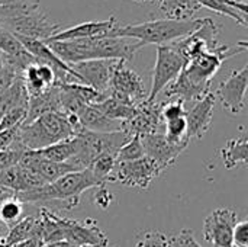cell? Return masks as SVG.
<instances>
[{
	"label": "cell",
	"instance_id": "obj_41",
	"mask_svg": "<svg viewBox=\"0 0 248 247\" xmlns=\"http://www.w3.org/2000/svg\"><path fill=\"white\" fill-rule=\"evenodd\" d=\"M42 247H81V246H74V245H71V243H67V242H55V243L44 245Z\"/></svg>",
	"mask_w": 248,
	"mask_h": 247
},
{
	"label": "cell",
	"instance_id": "obj_21",
	"mask_svg": "<svg viewBox=\"0 0 248 247\" xmlns=\"http://www.w3.org/2000/svg\"><path fill=\"white\" fill-rule=\"evenodd\" d=\"M81 147V141L78 135H74L68 140L55 143L49 147H45L42 150H36V153L49 162L54 163H68L78 151Z\"/></svg>",
	"mask_w": 248,
	"mask_h": 247
},
{
	"label": "cell",
	"instance_id": "obj_8",
	"mask_svg": "<svg viewBox=\"0 0 248 247\" xmlns=\"http://www.w3.org/2000/svg\"><path fill=\"white\" fill-rule=\"evenodd\" d=\"M155 54V66L147 102H155V98L177 79L185 66L183 57L170 45H158Z\"/></svg>",
	"mask_w": 248,
	"mask_h": 247
},
{
	"label": "cell",
	"instance_id": "obj_31",
	"mask_svg": "<svg viewBox=\"0 0 248 247\" xmlns=\"http://www.w3.org/2000/svg\"><path fill=\"white\" fill-rule=\"evenodd\" d=\"M26 111H28V108H16L10 112L4 114L0 118V131L22 127L26 119Z\"/></svg>",
	"mask_w": 248,
	"mask_h": 247
},
{
	"label": "cell",
	"instance_id": "obj_18",
	"mask_svg": "<svg viewBox=\"0 0 248 247\" xmlns=\"http://www.w3.org/2000/svg\"><path fill=\"white\" fill-rule=\"evenodd\" d=\"M77 118L81 124V127L87 131L92 132H100V134H106V132H116V131H122V122L118 121H112L108 116H105L94 105H87L84 106L78 114Z\"/></svg>",
	"mask_w": 248,
	"mask_h": 247
},
{
	"label": "cell",
	"instance_id": "obj_22",
	"mask_svg": "<svg viewBox=\"0 0 248 247\" xmlns=\"http://www.w3.org/2000/svg\"><path fill=\"white\" fill-rule=\"evenodd\" d=\"M38 229H39V217L28 215L20 218L15 226L9 227V233L4 240V247H12L38 236Z\"/></svg>",
	"mask_w": 248,
	"mask_h": 247
},
{
	"label": "cell",
	"instance_id": "obj_26",
	"mask_svg": "<svg viewBox=\"0 0 248 247\" xmlns=\"http://www.w3.org/2000/svg\"><path fill=\"white\" fill-rule=\"evenodd\" d=\"M115 166H116V157L115 156L100 154L89 165L87 169L92 172V175L102 185H106L108 182H112V173L115 170Z\"/></svg>",
	"mask_w": 248,
	"mask_h": 247
},
{
	"label": "cell",
	"instance_id": "obj_32",
	"mask_svg": "<svg viewBox=\"0 0 248 247\" xmlns=\"http://www.w3.org/2000/svg\"><path fill=\"white\" fill-rule=\"evenodd\" d=\"M167 247H202L195 239L193 230L183 229L173 237L167 239Z\"/></svg>",
	"mask_w": 248,
	"mask_h": 247
},
{
	"label": "cell",
	"instance_id": "obj_14",
	"mask_svg": "<svg viewBox=\"0 0 248 247\" xmlns=\"http://www.w3.org/2000/svg\"><path fill=\"white\" fill-rule=\"evenodd\" d=\"M118 26L116 19L112 16L105 20H89L71 28L62 29L51 35L44 42H64V41H77V39H90V38H105L110 36L112 31Z\"/></svg>",
	"mask_w": 248,
	"mask_h": 247
},
{
	"label": "cell",
	"instance_id": "obj_44",
	"mask_svg": "<svg viewBox=\"0 0 248 247\" xmlns=\"http://www.w3.org/2000/svg\"><path fill=\"white\" fill-rule=\"evenodd\" d=\"M3 192H10V191H7V189H4V188L0 186V194H3ZM12 194H13V192H12Z\"/></svg>",
	"mask_w": 248,
	"mask_h": 247
},
{
	"label": "cell",
	"instance_id": "obj_42",
	"mask_svg": "<svg viewBox=\"0 0 248 247\" xmlns=\"http://www.w3.org/2000/svg\"><path fill=\"white\" fill-rule=\"evenodd\" d=\"M15 194H12V192H3V194H0V202L3 201V199H6V198H9V197H13Z\"/></svg>",
	"mask_w": 248,
	"mask_h": 247
},
{
	"label": "cell",
	"instance_id": "obj_35",
	"mask_svg": "<svg viewBox=\"0 0 248 247\" xmlns=\"http://www.w3.org/2000/svg\"><path fill=\"white\" fill-rule=\"evenodd\" d=\"M135 247H167V237L161 231H145Z\"/></svg>",
	"mask_w": 248,
	"mask_h": 247
},
{
	"label": "cell",
	"instance_id": "obj_37",
	"mask_svg": "<svg viewBox=\"0 0 248 247\" xmlns=\"http://www.w3.org/2000/svg\"><path fill=\"white\" fill-rule=\"evenodd\" d=\"M97 191H96V194H94V204L99 207V208H102V210H106L109 205H110V202H112V199H113V195L106 189V186H99V188H96Z\"/></svg>",
	"mask_w": 248,
	"mask_h": 247
},
{
	"label": "cell",
	"instance_id": "obj_16",
	"mask_svg": "<svg viewBox=\"0 0 248 247\" xmlns=\"http://www.w3.org/2000/svg\"><path fill=\"white\" fill-rule=\"evenodd\" d=\"M217 96L209 92L202 99L195 102V105L186 111V124H187V138L201 140L211 128L214 119V106Z\"/></svg>",
	"mask_w": 248,
	"mask_h": 247
},
{
	"label": "cell",
	"instance_id": "obj_38",
	"mask_svg": "<svg viewBox=\"0 0 248 247\" xmlns=\"http://www.w3.org/2000/svg\"><path fill=\"white\" fill-rule=\"evenodd\" d=\"M19 128H20V127H19ZM19 128L0 131V151L10 150V148L15 146V141H16V137H17V130H19Z\"/></svg>",
	"mask_w": 248,
	"mask_h": 247
},
{
	"label": "cell",
	"instance_id": "obj_24",
	"mask_svg": "<svg viewBox=\"0 0 248 247\" xmlns=\"http://www.w3.org/2000/svg\"><path fill=\"white\" fill-rule=\"evenodd\" d=\"M157 7L167 16V19L186 20L201 9L196 0H158Z\"/></svg>",
	"mask_w": 248,
	"mask_h": 247
},
{
	"label": "cell",
	"instance_id": "obj_6",
	"mask_svg": "<svg viewBox=\"0 0 248 247\" xmlns=\"http://www.w3.org/2000/svg\"><path fill=\"white\" fill-rule=\"evenodd\" d=\"M57 226V242H67L81 247H108L109 239L96 220H71L52 213Z\"/></svg>",
	"mask_w": 248,
	"mask_h": 247
},
{
	"label": "cell",
	"instance_id": "obj_39",
	"mask_svg": "<svg viewBox=\"0 0 248 247\" xmlns=\"http://www.w3.org/2000/svg\"><path fill=\"white\" fill-rule=\"evenodd\" d=\"M42 242H41V239L38 237V236H35V237H31V239H28V240H25V242H22V243H19V245H16V246H12V247H42Z\"/></svg>",
	"mask_w": 248,
	"mask_h": 247
},
{
	"label": "cell",
	"instance_id": "obj_33",
	"mask_svg": "<svg viewBox=\"0 0 248 247\" xmlns=\"http://www.w3.org/2000/svg\"><path fill=\"white\" fill-rule=\"evenodd\" d=\"M185 115H186L185 102H182L180 99L171 100L169 103H163V109H161L163 122L171 121V119H177V118H182Z\"/></svg>",
	"mask_w": 248,
	"mask_h": 247
},
{
	"label": "cell",
	"instance_id": "obj_7",
	"mask_svg": "<svg viewBox=\"0 0 248 247\" xmlns=\"http://www.w3.org/2000/svg\"><path fill=\"white\" fill-rule=\"evenodd\" d=\"M126 61L119 60L109 84V96L129 106H138L144 103L148 93L144 87V82L138 73L125 66Z\"/></svg>",
	"mask_w": 248,
	"mask_h": 247
},
{
	"label": "cell",
	"instance_id": "obj_34",
	"mask_svg": "<svg viewBox=\"0 0 248 247\" xmlns=\"http://www.w3.org/2000/svg\"><path fill=\"white\" fill-rule=\"evenodd\" d=\"M26 150H23L22 147L19 146H13L10 150H6V151H0V173L4 172L6 169L15 166L19 163L22 154L25 153Z\"/></svg>",
	"mask_w": 248,
	"mask_h": 247
},
{
	"label": "cell",
	"instance_id": "obj_17",
	"mask_svg": "<svg viewBox=\"0 0 248 247\" xmlns=\"http://www.w3.org/2000/svg\"><path fill=\"white\" fill-rule=\"evenodd\" d=\"M22 82L25 84L28 98L38 96L55 84V74L54 71L44 64L31 63L22 71Z\"/></svg>",
	"mask_w": 248,
	"mask_h": 247
},
{
	"label": "cell",
	"instance_id": "obj_30",
	"mask_svg": "<svg viewBox=\"0 0 248 247\" xmlns=\"http://www.w3.org/2000/svg\"><path fill=\"white\" fill-rule=\"evenodd\" d=\"M144 154V147L141 143L140 135H132V138L118 151L116 154V163H124V162H134L138 159H142Z\"/></svg>",
	"mask_w": 248,
	"mask_h": 247
},
{
	"label": "cell",
	"instance_id": "obj_10",
	"mask_svg": "<svg viewBox=\"0 0 248 247\" xmlns=\"http://www.w3.org/2000/svg\"><path fill=\"white\" fill-rule=\"evenodd\" d=\"M238 223V214L231 208L212 211L203 223V237L214 247H232V231Z\"/></svg>",
	"mask_w": 248,
	"mask_h": 247
},
{
	"label": "cell",
	"instance_id": "obj_45",
	"mask_svg": "<svg viewBox=\"0 0 248 247\" xmlns=\"http://www.w3.org/2000/svg\"><path fill=\"white\" fill-rule=\"evenodd\" d=\"M0 247H4V245H3V243H0Z\"/></svg>",
	"mask_w": 248,
	"mask_h": 247
},
{
	"label": "cell",
	"instance_id": "obj_11",
	"mask_svg": "<svg viewBox=\"0 0 248 247\" xmlns=\"http://www.w3.org/2000/svg\"><path fill=\"white\" fill-rule=\"evenodd\" d=\"M118 61L119 60H90L71 64L70 67L77 73L84 86H89L102 95H109L110 79Z\"/></svg>",
	"mask_w": 248,
	"mask_h": 247
},
{
	"label": "cell",
	"instance_id": "obj_3",
	"mask_svg": "<svg viewBox=\"0 0 248 247\" xmlns=\"http://www.w3.org/2000/svg\"><path fill=\"white\" fill-rule=\"evenodd\" d=\"M106 186L102 185L89 169L71 172L57 179L55 182L46 183L38 189L15 194V198L22 204H41L49 201H61L64 202L65 210H73L80 204V197L83 192L92 189Z\"/></svg>",
	"mask_w": 248,
	"mask_h": 247
},
{
	"label": "cell",
	"instance_id": "obj_2",
	"mask_svg": "<svg viewBox=\"0 0 248 247\" xmlns=\"http://www.w3.org/2000/svg\"><path fill=\"white\" fill-rule=\"evenodd\" d=\"M0 25L13 35L39 41L48 39L60 29L36 0H0Z\"/></svg>",
	"mask_w": 248,
	"mask_h": 247
},
{
	"label": "cell",
	"instance_id": "obj_36",
	"mask_svg": "<svg viewBox=\"0 0 248 247\" xmlns=\"http://www.w3.org/2000/svg\"><path fill=\"white\" fill-rule=\"evenodd\" d=\"M232 247H248V221H240L232 231Z\"/></svg>",
	"mask_w": 248,
	"mask_h": 247
},
{
	"label": "cell",
	"instance_id": "obj_27",
	"mask_svg": "<svg viewBox=\"0 0 248 247\" xmlns=\"http://www.w3.org/2000/svg\"><path fill=\"white\" fill-rule=\"evenodd\" d=\"M164 137L177 146H189V138H187V124H186V118H177V119H171V121H166L164 122Z\"/></svg>",
	"mask_w": 248,
	"mask_h": 247
},
{
	"label": "cell",
	"instance_id": "obj_15",
	"mask_svg": "<svg viewBox=\"0 0 248 247\" xmlns=\"http://www.w3.org/2000/svg\"><path fill=\"white\" fill-rule=\"evenodd\" d=\"M140 138L144 147V154L151 160H154L163 170L173 166L177 157L186 150L185 146H177L170 143L163 132L145 134V135H140Z\"/></svg>",
	"mask_w": 248,
	"mask_h": 247
},
{
	"label": "cell",
	"instance_id": "obj_40",
	"mask_svg": "<svg viewBox=\"0 0 248 247\" xmlns=\"http://www.w3.org/2000/svg\"><path fill=\"white\" fill-rule=\"evenodd\" d=\"M7 233H9V227H7V226L0 220V243H4Z\"/></svg>",
	"mask_w": 248,
	"mask_h": 247
},
{
	"label": "cell",
	"instance_id": "obj_4",
	"mask_svg": "<svg viewBox=\"0 0 248 247\" xmlns=\"http://www.w3.org/2000/svg\"><path fill=\"white\" fill-rule=\"evenodd\" d=\"M205 22L203 19H186V20H176V19H154L141 23L126 25V26H116L110 36L118 38H128L138 41L142 47L148 44L154 45H169L179 39H183L198 31Z\"/></svg>",
	"mask_w": 248,
	"mask_h": 247
},
{
	"label": "cell",
	"instance_id": "obj_43",
	"mask_svg": "<svg viewBox=\"0 0 248 247\" xmlns=\"http://www.w3.org/2000/svg\"><path fill=\"white\" fill-rule=\"evenodd\" d=\"M135 1H141V3H154V4H155L158 0H135Z\"/></svg>",
	"mask_w": 248,
	"mask_h": 247
},
{
	"label": "cell",
	"instance_id": "obj_23",
	"mask_svg": "<svg viewBox=\"0 0 248 247\" xmlns=\"http://www.w3.org/2000/svg\"><path fill=\"white\" fill-rule=\"evenodd\" d=\"M16 108H28V93L22 77L16 79L0 95V118Z\"/></svg>",
	"mask_w": 248,
	"mask_h": 247
},
{
	"label": "cell",
	"instance_id": "obj_9",
	"mask_svg": "<svg viewBox=\"0 0 248 247\" xmlns=\"http://www.w3.org/2000/svg\"><path fill=\"white\" fill-rule=\"evenodd\" d=\"M164 170L150 157L144 156L142 159L134 162L116 163L112 173V182H118L128 188L148 189L151 182L158 178Z\"/></svg>",
	"mask_w": 248,
	"mask_h": 247
},
{
	"label": "cell",
	"instance_id": "obj_13",
	"mask_svg": "<svg viewBox=\"0 0 248 247\" xmlns=\"http://www.w3.org/2000/svg\"><path fill=\"white\" fill-rule=\"evenodd\" d=\"M161 109H163V103L145 100L144 103L137 106L134 118L122 125V131H126L129 135L164 132Z\"/></svg>",
	"mask_w": 248,
	"mask_h": 247
},
{
	"label": "cell",
	"instance_id": "obj_28",
	"mask_svg": "<svg viewBox=\"0 0 248 247\" xmlns=\"http://www.w3.org/2000/svg\"><path fill=\"white\" fill-rule=\"evenodd\" d=\"M0 52L13 58H26L31 54L22 47L17 38L0 25Z\"/></svg>",
	"mask_w": 248,
	"mask_h": 247
},
{
	"label": "cell",
	"instance_id": "obj_5",
	"mask_svg": "<svg viewBox=\"0 0 248 247\" xmlns=\"http://www.w3.org/2000/svg\"><path fill=\"white\" fill-rule=\"evenodd\" d=\"M71 137H74V132L65 115L60 112H48L32 122L23 124L17 130L15 144L23 150L36 151Z\"/></svg>",
	"mask_w": 248,
	"mask_h": 247
},
{
	"label": "cell",
	"instance_id": "obj_29",
	"mask_svg": "<svg viewBox=\"0 0 248 247\" xmlns=\"http://www.w3.org/2000/svg\"><path fill=\"white\" fill-rule=\"evenodd\" d=\"M23 214V204L13 197H9L0 202V220L7 226H15Z\"/></svg>",
	"mask_w": 248,
	"mask_h": 247
},
{
	"label": "cell",
	"instance_id": "obj_12",
	"mask_svg": "<svg viewBox=\"0 0 248 247\" xmlns=\"http://www.w3.org/2000/svg\"><path fill=\"white\" fill-rule=\"evenodd\" d=\"M248 86V67L232 71L214 93L219 98L222 106L231 114L237 115L244 109V100Z\"/></svg>",
	"mask_w": 248,
	"mask_h": 247
},
{
	"label": "cell",
	"instance_id": "obj_20",
	"mask_svg": "<svg viewBox=\"0 0 248 247\" xmlns=\"http://www.w3.org/2000/svg\"><path fill=\"white\" fill-rule=\"evenodd\" d=\"M201 7H206L218 15L231 17L240 25H247V3L246 0H196Z\"/></svg>",
	"mask_w": 248,
	"mask_h": 247
},
{
	"label": "cell",
	"instance_id": "obj_25",
	"mask_svg": "<svg viewBox=\"0 0 248 247\" xmlns=\"http://www.w3.org/2000/svg\"><path fill=\"white\" fill-rule=\"evenodd\" d=\"M105 116H108L109 119L112 121H118V122H122V125L128 121H131L135 115V111H137V106H129V105H125L113 98H106L105 100L99 102L94 105Z\"/></svg>",
	"mask_w": 248,
	"mask_h": 247
},
{
	"label": "cell",
	"instance_id": "obj_1",
	"mask_svg": "<svg viewBox=\"0 0 248 247\" xmlns=\"http://www.w3.org/2000/svg\"><path fill=\"white\" fill-rule=\"evenodd\" d=\"M48 45L57 54V57H60L68 66L90 60L129 61L142 48L138 41L118 36L48 42Z\"/></svg>",
	"mask_w": 248,
	"mask_h": 247
},
{
	"label": "cell",
	"instance_id": "obj_19",
	"mask_svg": "<svg viewBox=\"0 0 248 247\" xmlns=\"http://www.w3.org/2000/svg\"><path fill=\"white\" fill-rule=\"evenodd\" d=\"M240 137L230 140L227 146L219 150V157L227 169L248 165V134L244 127L240 128Z\"/></svg>",
	"mask_w": 248,
	"mask_h": 247
}]
</instances>
